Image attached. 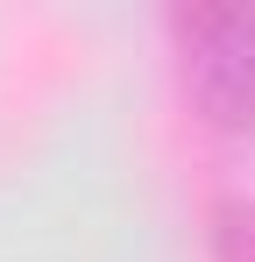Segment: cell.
<instances>
[{"instance_id": "cell-1", "label": "cell", "mask_w": 255, "mask_h": 262, "mask_svg": "<svg viewBox=\"0 0 255 262\" xmlns=\"http://www.w3.org/2000/svg\"><path fill=\"white\" fill-rule=\"evenodd\" d=\"M170 50L192 106L213 128H255V0L170 7Z\"/></svg>"}, {"instance_id": "cell-2", "label": "cell", "mask_w": 255, "mask_h": 262, "mask_svg": "<svg viewBox=\"0 0 255 262\" xmlns=\"http://www.w3.org/2000/svg\"><path fill=\"white\" fill-rule=\"evenodd\" d=\"M213 255L255 262V199H220L213 206Z\"/></svg>"}]
</instances>
